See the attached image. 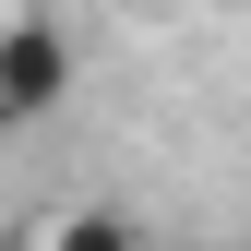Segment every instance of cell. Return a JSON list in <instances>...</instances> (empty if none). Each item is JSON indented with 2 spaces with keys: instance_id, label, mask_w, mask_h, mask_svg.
Masks as SVG:
<instances>
[{
  "instance_id": "cell-2",
  "label": "cell",
  "mask_w": 251,
  "mask_h": 251,
  "mask_svg": "<svg viewBox=\"0 0 251 251\" xmlns=\"http://www.w3.org/2000/svg\"><path fill=\"white\" fill-rule=\"evenodd\" d=\"M12 251H144V227H132L120 203H96V192H84V203L24 215V239H12Z\"/></svg>"
},
{
  "instance_id": "cell-3",
  "label": "cell",
  "mask_w": 251,
  "mask_h": 251,
  "mask_svg": "<svg viewBox=\"0 0 251 251\" xmlns=\"http://www.w3.org/2000/svg\"><path fill=\"white\" fill-rule=\"evenodd\" d=\"M239 251H251V239H239Z\"/></svg>"
},
{
  "instance_id": "cell-1",
  "label": "cell",
  "mask_w": 251,
  "mask_h": 251,
  "mask_svg": "<svg viewBox=\"0 0 251 251\" xmlns=\"http://www.w3.org/2000/svg\"><path fill=\"white\" fill-rule=\"evenodd\" d=\"M60 96H72V36L48 12H12V36H0V120H48Z\"/></svg>"
}]
</instances>
